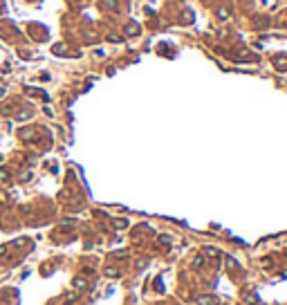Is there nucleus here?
I'll return each instance as SVG.
<instances>
[{
	"instance_id": "1",
	"label": "nucleus",
	"mask_w": 287,
	"mask_h": 305,
	"mask_svg": "<svg viewBox=\"0 0 287 305\" xmlns=\"http://www.w3.org/2000/svg\"><path fill=\"white\" fill-rule=\"evenodd\" d=\"M218 16H220V18H227L229 11H227V9H218Z\"/></svg>"
},
{
	"instance_id": "2",
	"label": "nucleus",
	"mask_w": 287,
	"mask_h": 305,
	"mask_svg": "<svg viewBox=\"0 0 287 305\" xmlns=\"http://www.w3.org/2000/svg\"><path fill=\"white\" fill-rule=\"evenodd\" d=\"M137 31H139V27H137V25H130V27H128V34H137Z\"/></svg>"
}]
</instances>
